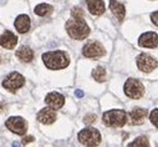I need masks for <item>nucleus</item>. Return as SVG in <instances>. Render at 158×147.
Returning a JSON list of instances; mask_svg holds the SVG:
<instances>
[{
  "instance_id": "obj_16",
  "label": "nucleus",
  "mask_w": 158,
  "mask_h": 147,
  "mask_svg": "<svg viewBox=\"0 0 158 147\" xmlns=\"http://www.w3.org/2000/svg\"><path fill=\"white\" fill-rule=\"evenodd\" d=\"M110 9L112 10L113 15L120 21H122L125 19L126 9H125L123 4H121L120 2H117V0H110Z\"/></svg>"
},
{
  "instance_id": "obj_23",
  "label": "nucleus",
  "mask_w": 158,
  "mask_h": 147,
  "mask_svg": "<svg viewBox=\"0 0 158 147\" xmlns=\"http://www.w3.org/2000/svg\"><path fill=\"white\" fill-rule=\"evenodd\" d=\"M71 16H72V18H84V11H82V9H80V8H73V9L71 10Z\"/></svg>"
},
{
  "instance_id": "obj_25",
  "label": "nucleus",
  "mask_w": 158,
  "mask_h": 147,
  "mask_svg": "<svg viewBox=\"0 0 158 147\" xmlns=\"http://www.w3.org/2000/svg\"><path fill=\"white\" fill-rule=\"evenodd\" d=\"M151 20H152V23L154 25L158 26V11H154V13L151 14Z\"/></svg>"
},
{
  "instance_id": "obj_21",
  "label": "nucleus",
  "mask_w": 158,
  "mask_h": 147,
  "mask_svg": "<svg viewBox=\"0 0 158 147\" xmlns=\"http://www.w3.org/2000/svg\"><path fill=\"white\" fill-rule=\"evenodd\" d=\"M92 78L97 81V82H103L106 80V70L102 66H97L94 71H92Z\"/></svg>"
},
{
  "instance_id": "obj_8",
  "label": "nucleus",
  "mask_w": 158,
  "mask_h": 147,
  "mask_svg": "<svg viewBox=\"0 0 158 147\" xmlns=\"http://www.w3.org/2000/svg\"><path fill=\"white\" fill-rule=\"evenodd\" d=\"M106 54L105 51V48L98 43V41H89L84 48H82V55L85 57H89V59H97V57H101Z\"/></svg>"
},
{
  "instance_id": "obj_9",
  "label": "nucleus",
  "mask_w": 158,
  "mask_h": 147,
  "mask_svg": "<svg viewBox=\"0 0 158 147\" xmlns=\"http://www.w3.org/2000/svg\"><path fill=\"white\" fill-rule=\"evenodd\" d=\"M136 62H137V67L141 71H143V72H151V71H153L158 66L157 60L154 57L149 56L148 54H141V55H138Z\"/></svg>"
},
{
  "instance_id": "obj_30",
  "label": "nucleus",
  "mask_w": 158,
  "mask_h": 147,
  "mask_svg": "<svg viewBox=\"0 0 158 147\" xmlns=\"http://www.w3.org/2000/svg\"><path fill=\"white\" fill-rule=\"evenodd\" d=\"M0 61H2V59H0Z\"/></svg>"
},
{
  "instance_id": "obj_24",
  "label": "nucleus",
  "mask_w": 158,
  "mask_h": 147,
  "mask_svg": "<svg viewBox=\"0 0 158 147\" xmlns=\"http://www.w3.org/2000/svg\"><path fill=\"white\" fill-rule=\"evenodd\" d=\"M96 119H97V116H96L95 114H89V115L85 116L84 122H85L86 125H90V124H94V122L96 121Z\"/></svg>"
},
{
  "instance_id": "obj_4",
  "label": "nucleus",
  "mask_w": 158,
  "mask_h": 147,
  "mask_svg": "<svg viewBox=\"0 0 158 147\" xmlns=\"http://www.w3.org/2000/svg\"><path fill=\"white\" fill-rule=\"evenodd\" d=\"M77 138L80 141V143H82L84 146L96 147L101 142V133L98 130H96L94 127H87V128H84L78 132Z\"/></svg>"
},
{
  "instance_id": "obj_19",
  "label": "nucleus",
  "mask_w": 158,
  "mask_h": 147,
  "mask_svg": "<svg viewBox=\"0 0 158 147\" xmlns=\"http://www.w3.org/2000/svg\"><path fill=\"white\" fill-rule=\"evenodd\" d=\"M127 147H151V146H149V140L147 136H138Z\"/></svg>"
},
{
  "instance_id": "obj_2",
  "label": "nucleus",
  "mask_w": 158,
  "mask_h": 147,
  "mask_svg": "<svg viewBox=\"0 0 158 147\" xmlns=\"http://www.w3.org/2000/svg\"><path fill=\"white\" fill-rule=\"evenodd\" d=\"M43 61L45 66L50 70H61L69 66L70 59L65 51L56 50V51H48L43 54Z\"/></svg>"
},
{
  "instance_id": "obj_17",
  "label": "nucleus",
  "mask_w": 158,
  "mask_h": 147,
  "mask_svg": "<svg viewBox=\"0 0 158 147\" xmlns=\"http://www.w3.org/2000/svg\"><path fill=\"white\" fill-rule=\"evenodd\" d=\"M15 27L20 34H25L30 29V18L27 15H19L15 20Z\"/></svg>"
},
{
  "instance_id": "obj_20",
  "label": "nucleus",
  "mask_w": 158,
  "mask_h": 147,
  "mask_svg": "<svg viewBox=\"0 0 158 147\" xmlns=\"http://www.w3.org/2000/svg\"><path fill=\"white\" fill-rule=\"evenodd\" d=\"M52 10H54V8H52L51 5H49V4H39V5L34 9L35 14L39 15V16H45V15L52 13Z\"/></svg>"
},
{
  "instance_id": "obj_22",
  "label": "nucleus",
  "mask_w": 158,
  "mask_h": 147,
  "mask_svg": "<svg viewBox=\"0 0 158 147\" xmlns=\"http://www.w3.org/2000/svg\"><path fill=\"white\" fill-rule=\"evenodd\" d=\"M149 120H151V122L158 128V108H154L153 111L149 114Z\"/></svg>"
},
{
  "instance_id": "obj_1",
  "label": "nucleus",
  "mask_w": 158,
  "mask_h": 147,
  "mask_svg": "<svg viewBox=\"0 0 158 147\" xmlns=\"http://www.w3.org/2000/svg\"><path fill=\"white\" fill-rule=\"evenodd\" d=\"M65 27L70 38L75 40H84L90 34V27L84 18H71L67 20Z\"/></svg>"
},
{
  "instance_id": "obj_18",
  "label": "nucleus",
  "mask_w": 158,
  "mask_h": 147,
  "mask_svg": "<svg viewBox=\"0 0 158 147\" xmlns=\"http://www.w3.org/2000/svg\"><path fill=\"white\" fill-rule=\"evenodd\" d=\"M16 56L23 62H30L34 59V52H32V50L29 46H21L16 51Z\"/></svg>"
},
{
  "instance_id": "obj_6",
  "label": "nucleus",
  "mask_w": 158,
  "mask_h": 147,
  "mask_svg": "<svg viewBox=\"0 0 158 147\" xmlns=\"http://www.w3.org/2000/svg\"><path fill=\"white\" fill-rule=\"evenodd\" d=\"M5 126L8 130H10L13 133H16L19 136H23L26 133V130H27V122L20 117V116H13V117H9L5 122Z\"/></svg>"
},
{
  "instance_id": "obj_11",
  "label": "nucleus",
  "mask_w": 158,
  "mask_h": 147,
  "mask_svg": "<svg viewBox=\"0 0 158 147\" xmlns=\"http://www.w3.org/2000/svg\"><path fill=\"white\" fill-rule=\"evenodd\" d=\"M56 117H57V115L55 112V110L51 108V107H46V108L40 110L39 114H37V116H36L37 121L44 124V125H51V124H54L55 120H56Z\"/></svg>"
},
{
  "instance_id": "obj_10",
  "label": "nucleus",
  "mask_w": 158,
  "mask_h": 147,
  "mask_svg": "<svg viewBox=\"0 0 158 147\" xmlns=\"http://www.w3.org/2000/svg\"><path fill=\"white\" fill-rule=\"evenodd\" d=\"M138 45L142 48L154 49L158 45V35L153 31H148V32L142 34L138 39Z\"/></svg>"
},
{
  "instance_id": "obj_28",
  "label": "nucleus",
  "mask_w": 158,
  "mask_h": 147,
  "mask_svg": "<svg viewBox=\"0 0 158 147\" xmlns=\"http://www.w3.org/2000/svg\"><path fill=\"white\" fill-rule=\"evenodd\" d=\"M4 110H5V103L4 102H0V114H2Z\"/></svg>"
},
{
  "instance_id": "obj_12",
  "label": "nucleus",
  "mask_w": 158,
  "mask_h": 147,
  "mask_svg": "<svg viewBox=\"0 0 158 147\" xmlns=\"http://www.w3.org/2000/svg\"><path fill=\"white\" fill-rule=\"evenodd\" d=\"M45 102L48 103L49 107L54 108V110H59L64 106L65 103V97L59 94V92H50L46 97H45Z\"/></svg>"
},
{
  "instance_id": "obj_27",
  "label": "nucleus",
  "mask_w": 158,
  "mask_h": 147,
  "mask_svg": "<svg viewBox=\"0 0 158 147\" xmlns=\"http://www.w3.org/2000/svg\"><path fill=\"white\" fill-rule=\"evenodd\" d=\"M75 95H76L77 97H84V95H85V94H84V91H82V90H76V91H75Z\"/></svg>"
},
{
  "instance_id": "obj_15",
  "label": "nucleus",
  "mask_w": 158,
  "mask_h": 147,
  "mask_svg": "<svg viewBox=\"0 0 158 147\" xmlns=\"http://www.w3.org/2000/svg\"><path fill=\"white\" fill-rule=\"evenodd\" d=\"M89 11L92 15H102L105 13V4L102 0H86Z\"/></svg>"
},
{
  "instance_id": "obj_3",
  "label": "nucleus",
  "mask_w": 158,
  "mask_h": 147,
  "mask_svg": "<svg viewBox=\"0 0 158 147\" xmlns=\"http://www.w3.org/2000/svg\"><path fill=\"white\" fill-rule=\"evenodd\" d=\"M103 124L108 127H122L127 122V112L125 110H110L102 116Z\"/></svg>"
},
{
  "instance_id": "obj_13",
  "label": "nucleus",
  "mask_w": 158,
  "mask_h": 147,
  "mask_svg": "<svg viewBox=\"0 0 158 147\" xmlns=\"http://www.w3.org/2000/svg\"><path fill=\"white\" fill-rule=\"evenodd\" d=\"M18 44V38L11 31L6 30L3 35H0V46L5 49H14Z\"/></svg>"
},
{
  "instance_id": "obj_14",
  "label": "nucleus",
  "mask_w": 158,
  "mask_h": 147,
  "mask_svg": "<svg viewBox=\"0 0 158 147\" xmlns=\"http://www.w3.org/2000/svg\"><path fill=\"white\" fill-rule=\"evenodd\" d=\"M148 111L146 108H141V107H135L132 111L130 112V120L132 125H141L144 120V117L147 116Z\"/></svg>"
},
{
  "instance_id": "obj_7",
  "label": "nucleus",
  "mask_w": 158,
  "mask_h": 147,
  "mask_svg": "<svg viewBox=\"0 0 158 147\" xmlns=\"http://www.w3.org/2000/svg\"><path fill=\"white\" fill-rule=\"evenodd\" d=\"M24 84H25V78L19 72H11L3 81V86L10 92H16V90L23 87Z\"/></svg>"
},
{
  "instance_id": "obj_26",
  "label": "nucleus",
  "mask_w": 158,
  "mask_h": 147,
  "mask_svg": "<svg viewBox=\"0 0 158 147\" xmlns=\"http://www.w3.org/2000/svg\"><path fill=\"white\" fill-rule=\"evenodd\" d=\"M34 141V137L32 136H27V137H24L23 138V145H26V143H30Z\"/></svg>"
},
{
  "instance_id": "obj_5",
  "label": "nucleus",
  "mask_w": 158,
  "mask_h": 147,
  "mask_svg": "<svg viewBox=\"0 0 158 147\" xmlns=\"http://www.w3.org/2000/svg\"><path fill=\"white\" fill-rule=\"evenodd\" d=\"M123 90H125V94H126L127 97L135 99V100L141 99L143 96V94H144V86L137 79H128L125 82Z\"/></svg>"
},
{
  "instance_id": "obj_29",
  "label": "nucleus",
  "mask_w": 158,
  "mask_h": 147,
  "mask_svg": "<svg viewBox=\"0 0 158 147\" xmlns=\"http://www.w3.org/2000/svg\"><path fill=\"white\" fill-rule=\"evenodd\" d=\"M13 147H20V143L19 142H13Z\"/></svg>"
}]
</instances>
